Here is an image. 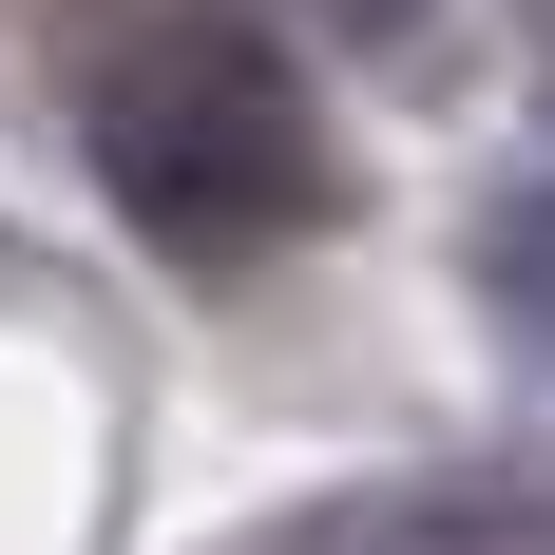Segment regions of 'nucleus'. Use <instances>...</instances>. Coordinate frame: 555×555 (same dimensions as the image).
<instances>
[]
</instances>
